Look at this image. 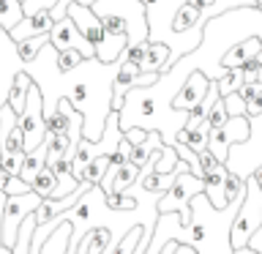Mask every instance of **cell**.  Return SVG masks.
Instances as JSON below:
<instances>
[{
    "instance_id": "1",
    "label": "cell",
    "mask_w": 262,
    "mask_h": 254,
    "mask_svg": "<svg viewBox=\"0 0 262 254\" xmlns=\"http://www.w3.org/2000/svg\"><path fill=\"white\" fill-rule=\"evenodd\" d=\"M25 74L36 82L41 96H44L47 118L66 98L85 118L82 137L90 139V142H98L104 137V126L112 115V96H115V79L120 74V60L101 63L98 57H90V60H82L77 69L63 71L57 66V49L47 44L36 60L25 63Z\"/></svg>"
},
{
    "instance_id": "2",
    "label": "cell",
    "mask_w": 262,
    "mask_h": 254,
    "mask_svg": "<svg viewBox=\"0 0 262 254\" xmlns=\"http://www.w3.org/2000/svg\"><path fill=\"white\" fill-rule=\"evenodd\" d=\"M249 38H262V8L259 6H246V8H232V11L213 16L205 25L202 44L194 49L191 55L180 57V60L167 71L180 88L188 82L194 71H202L210 82H219L227 74L221 66L224 55L232 47L243 44Z\"/></svg>"
},
{
    "instance_id": "3",
    "label": "cell",
    "mask_w": 262,
    "mask_h": 254,
    "mask_svg": "<svg viewBox=\"0 0 262 254\" xmlns=\"http://www.w3.org/2000/svg\"><path fill=\"white\" fill-rule=\"evenodd\" d=\"M93 14L98 19L104 16H120L128 28V44H142L150 41V28H147V6L142 0H96Z\"/></svg>"
},
{
    "instance_id": "4",
    "label": "cell",
    "mask_w": 262,
    "mask_h": 254,
    "mask_svg": "<svg viewBox=\"0 0 262 254\" xmlns=\"http://www.w3.org/2000/svg\"><path fill=\"white\" fill-rule=\"evenodd\" d=\"M246 200L241 205L235 216V224H232V246L241 249V246H249L251 238L259 232L262 227V188L254 178L246 180Z\"/></svg>"
},
{
    "instance_id": "5",
    "label": "cell",
    "mask_w": 262,
    "mask_h": 254,
    "mask_svg": "<svg viewBox=\"0 0 262 254\" xmlns=\"http://www.w3.org/2000/svg\"><path fill=\"white\" fill-rule=\"evenodd\" d=\"M200 194H205V180L196 178L194 172H180L175 178V186L161 197L159 213H180L183 227H188L191 224V202Z\"/></svg>"
},
{
    "instance_id": "6",
    "label": "cell",
    "mask_w": 262,
    "mask_h": 254,
    "mask_svg": "<svg viewBox=\"0 0 262 254\" xmlns=\"http://www.w3.org/2000/svg\"><path fill=\"white\" fill-rule=\"evenodd\" d=\"M262 167V115L251 118V137L243 145H232L227 159V170L232 175L249 180L254 172Z\"/></svg>"
},
{
    "instance_id": "7",
    "label": "cell",
    "mask_w": 262,
    "mask_h": 254,
    "mask_svg": "<svg viewBox=\"0 0 262 254\" xmlns=\"http://www.w3.org/2000/svg\"><path fill=\"white\" fill-rule=\"evenodd\" d=\"M251 137V120L241 115V118H229L221 129H210V142H208V151L216 156L221 164H227L229 159V151L232 145H243L249 142Z\"/></svg>"
},
{
    "instance_id": "8",
    "label": "cell",
    "mask_w": 262,
    "mask_h": 254,
    "mask_svg": "<svg viewBox=\"0 0 262 254\" xmlns=\"http://www.w3.org/2000/svg\"><path fill=\"white\" fill-rule=\"evenodd\" d=\"M19 126L25 131V147L36 151L38 145L47 142V115H44V96H41L38 85L30 88V96H28V107L25 112L19 115Z\"/></svg>"
},
{
    "instance_id": "9",
    "label": "cell",
    "mask_w": 262,
    "mask_h": 254,
    "mask_svg": "<svg viewBox=\"0 0 262 254\" xmlns=\"http://www.w3.org/2000/svg\"><path fill=\"white\" fill-rule=\"evenodd\" d=\"M25 71V60L19 57L16 41L8 30H0V110L8 104V93L14 88V79Z\"/></svg>"
},
{
    "instance_id": "10",
    "label": "cell",
    "mask_w": 262,
    "mask_h": 254,
    "mask_svg": "<svg viewBox=\"0 0 262 254\" xmlns=\"http://www.w3.org/2000/svg\"><path fill=\"white\" fill-rule=\"evenodd\" d=\"M41 202H44V200H41L36 192L22 194V197H8V202H6V219H3V246L14 249L22 221L28 219V216H33V213L38 210Z\"/></svg>"
},
{
    "instance_id": "11",
    "label": "cell",
    "mask_w": 262,
    "mask_h": 254,
    "mask_svg": "<svg viewBox=\"0 0 262 254\" xmlns=\"http://www.w3.org/2000/svg\"><path fill=\"white\" fill-rule=\"evenodd\" d=\"M200 161H202V170H205V197L210 200L213 208L224 210L229 205V200H227V178H229L227 164H221L210 151H202Z\"/></svg>"
},
{
    "instance_id": "12",
    "label": "cell",
    "mask_w": 262,
    "mask_h": 254,
    "mask_svg": "<svg viewBox=\"0 0 262 254\" xmlns=\"http://www.w3.org/2000/svg\"><path fill=\"white\" fill-rule=\"evenodd\" d=\"M49 44H52L57 52H66V49H77V52L85 55V60L96 57V47L79 33V28L74 25V19L66 14V19H57L52 33H49Z\"/></svg>"
},
{
    "instance_id": "13",
    "label": "cell",
    "mask_w": 262,
    "mask_h": 254,
    "mask_svg": "<svg viewBox=\"0 0 262 254\" xmlns=\"http://www.w3.org/2000/svg\"><path fill=\"white\" fill-rule=\"evenodd\" d=\"M74 19V25L79 28V33L85 36L93 47H98L104 41V22L98 19V16L93 14V8H88V6H77V3H71L69 6V11H66Z\"/></svg>"
},
{
    "instance_id": "14",
    "label": "cell",
    "mask_w": 262,
    "mask_h": 254,
    "mask_svg": "<svg viewBox=\"0 0 262 254\" xmlns=\"http://www.w3.org/2000/svg\"><path fill=\"white\" fill-rule=\"evenodd\" d=\"M208 90H210V79L205 77L202 71H194L191 77H188L186 85L180 88V93L175 96L172 107H175V110H183V112H191L194 107L200 104L205 96H208Z\"/></svg>"
},
{
    "instance_id": "15",
    "label": "cell",
    "mask_w": 262,
    "mask_h": 254,
    "mask_svg": "<svg viewBox=\"0 0 262 254\" xmlns=\"http://www.w3.org/2000/svg\"><path fill=\"white\" fill-rule=\"evenodd\" d=\"M191 8H196L200 14V25L205 28L213 16H221L232 8H246V6H257V0H186Z\"/></svg>"
},
{
    "instance_id": "16",
    "label": "cell",
    "mask_w": 262,
    "mask_h": 254,
    "mask_svg": "<svg viewBox=\"0 0 262 254\" xmlns=\"http://www.w3.org/2000/svg\"><path fill=\"white\" fill-rule=\"evenodd\" d=\"M52 28H55L52 14H49V11H41V14H36V16H25V19L11 30V38L19 44V41H25V38L47 36V33H52Z\"/></svg>"
},
{
    "instance_id": "17",
    "label": "cell",
    "mask_w": 262,
    "mask_h": 254,
    "mask_svg": "<svg viewBox=\"0 0 262 254\" xmlns=\"http://www.w3.org/2000/svg\"><path fill=\"white\" fill-rule=\"evenodd\" d=\"M262 49V38H249V41H243V44H237L232 47L229 52L224 55V60H221V66H224L227 71H232V69H241V66L246 60H251L254 55H257Z\"/></svg>"
},
{
    "instance_id": "18",
    "label": "cell",
    "mask_w": 262,
    "mask_h": 254,
    "mask_svg": "<svg viewBox=\"0 0 262 254\" xmlns=\"http://www.w3.org/2000/svg\"><path fill=\"white\" fill-rule=\"evenodd\" d=\"M36 85L28 74H19V77L14 79V88H11V93H8V107L16 112V115H22L25 112V107H28V96H30V88Z\"/></svg>"
},
{
    "instance_id": "19",
    "label": "cell",
    "mask_w": 262,
    "mask_h": 254,
    "mask_svg": "<svg viewBox=\"0 0 262 254\" xmlns=\"http://www.w3.org/2000/svg\"><path fill=\"white\" fill-rule=\"evenodd\" d=\"M22 19H25V6H22V0H0V30H8V33H11Z\"/></svg>"
},
{
    "instance_id": "20",
    "label": "cell",
    "mask_w": 262,
    "mask_h": 254,
    "mask_svg": "<svg viewBox=\"0 0 262 254\" xmlns=\"http://www.w3.org/2000/svg\"><path fill=\"white\" fill-rule=\"evenodd\" d=\"M178 142L188 145L194 153L208 151V142H210V123H202V126H200V129H194V131L183 129V131L178 134Z\"/></svg>"
},
{
    "instance_id": "21",
    "label": "cell",
    "mask_w": 262,
    "mask_h": 254,
    "mask_svg": "<svg viewBox=\"0 0 262 254\" xmlns=\"http://www.w3.org/2000/svg\"><path fill=\"white\" fill-rule=\"evenodd\" d=\"M44 167H47V142H44V145H38L36 151H30V153H28V159H25V164H22L19 178H22V180H28V183H33V178H36Z\"/></svg>"
},
{
    "instance_id": "22",
    "label": "cell",
    "mask_w": 262,
    "mask_h": 254,
    "mask_svg": "<svg viewBox=\"0 0 262 254\" xmlns=\"http://www.w3.org/2000/svg\"><path fill=\"white\" fill-rule=\"evenodd\" d=\"M30 186H33V192H36L41 200H49V197L55 194V188H57V175H55V170H52V167H44L36 178H33Z\"/></svg>"
},
{
    "instance_id": "23",
    "label": "cell",
    "mask_w": 262,
    "mask_h": 254,
    "mask_svg": "<svg viewBox=\"0 0 262 254\" xmlns=\"http://www.w3.org/2000/svg\"><path fill=\"white\" fill-rule=\"evenodd\" d=\"M243 85H246L243 69H232V71H227L224 77L219 79V93H221V98H227V96H232V93H241Z\"/></svg>"
},
{
    "instance_id": "24",
    "label": "cell",
    "mask_w": 262,
    "mask_h": 254,
    "mask_svg": "<svg viewBox=\"0 0 262 254\" xmlns=\"http://www.w3.org/2000/svg\"><path fill=\"white\" fill-rule=\"evenodd\" d=\"M106 172H110V156H101V159L90 161L88 167H85V172H82V180H88L90 186H101L104 178H106Z\"/></svg>"
},
{
    "instance_id": "25",
    "label": "cell",
    "mask_w": 262,
    "mask_h": 254,
    "mask_svg": "<svg viewBox=\"0 0 262 254\" xmlns=\"http://www.w3.org/2000/svg\"><path fill=\"white\" fill-rule=\"evenodd\" d=\"M47 44H49V33H47V36H36V38H25V41L16 44V49H19V57L25 63H33Z\"/></svg>"
},
{
    "instance_id": "26",
    "label": "cell",
    "mask_w": 262,
    "mask_h": 254,
    "mask_svg": "<svg viewBox=\"0 0 262 254\" xmlns=\"http://www.w3.org/2000/svg\"><path fill=\"white\" fill-rule=\"evenodd\" d=\"M106 205H110L112 210H137L139 208V200L131 192H112L106 194Z\"/></svg>"
},
{
    "instance_id": "27",
    "label": "cell",
    "mask_w": 262,
    "mask_h": 254,
    "mask_svg": "<svg viewBox=\"0 0 262 254\" xmlns=\"http://www.w3.org/2000/svg\"><path fill=\"white\" fill-rule=\"evenodd\" d=\"M229 120V112H227V104H224V98H219L216 104H213V110L208 115V123H210V129H221L224 123Z\"/></svg>"
},
{
    "instance_id": "28",
    "label": "cell",
    "mask_w": 262,
    "mask_h": 254,
    "mask_svg": "<svg viewBox=\"0 0 262 254\" xmlns=\"http://www.w3.org/2000/svg\"><path fill=\"white\" fill-rule=\"evenodd\" d=\"M85 60V55L77 52V49H66V52H57V66H60L63 71H71L77 69V66Z\"/></svg>"
},
{
    "instance_id": "29",
    "label": "cell",
    "mask_w": 262,
    "mask_h": 254,
    "mask_svg": "<svg viewBox=\"0 0 262 254\" xmlns=\"http://www.w3.org/2000/svg\"><path fill=\"white\" fill-rule=\"evenodd\" d=\"M60 3V0H25V16H36L41 11H55V6Z\"/></svg>"
},
{
    "instance_id": "30",
    "label": "cell",
    "mask_w": 262,
    "mask_h": 254,
    "mask_svg": "<svg viewBox=\"0 0 262 254\" xmlns=\"http://www.w3.org/2000/svg\"><path fill=\"white\" fill-rule=\"evenodd\" d=\"M224 104H227L229 118H241V115H246V110H249V104H246V98H243L241 93L227 96V98H224Z\"/></svg>"
},
{
    "instance_id": "31",
    "label": "cell",
    "mask_w": 262,
    "mask_h": 254,
    "mask_svg": "<svg viewBox=\"0 0 262 254\" xmlns=\"http://www.w3.org/2000/svg\"><path fill=\"white\" fill-rule=\"evenodd\" d=\"M3 192H6L8 197H22V194H30L33 186L28 183V180H22L19 175H16V178H8V183H6Z\"/></svg>"
},
{
    "instance_id": "32",
    "label": "cell",
    "mask_w": 262,
    "mask_h": 254,
    "mask_svg": "<svg viewBox=\"0 0 262 254\" xmlns=\"http://www.w3.org/2000/svg\"><path fill=\"white\" fill-rule=\"evenodd\" d=\"M147 49H150V41H142V44H128L126 55H128V60H131V63L142 66V60L147 57Z\"/></svg>"
},
{
    "instance_id": "33",
    "label": "cell",
    "mask_w": 262,
    "mask_h": 254,
    "mask_svg": "<svg viewBox=\"0 0 262 254\" xmlns=\"http://www.w3.org/2000/svg\"><path fill=\"white\" fill-rule=\"evenodd\" d=\"M123 134H126V142L128 145H142L145 142V139H147V131L145 129H128V131H123Z\"/></svg>"
},
{
    "instance_id": "34",
    "label": "cell",
    "mask_w": 262,
    "mask_h": 254,
    "mask_svg": "<svg viewBox=\"0 0 262 254\" xmlns=\"http://www.w3.org/2000/svg\"><path fill=\"white\" fill-rule=\"evenodd\" d=\"M249 104V110H246V118H259L262 115V96H257V98H251V101H246Z\"/></svg>"
},
{
    "instance_id": "35",
    "label": "cell",
    "mask_w": 262,
    "mask_h": 254,
    "mask_svg": "<svg viewBox=\"0 0 262 254\" xmlns=\"http://www.w3.org/2000/svg\"><path fill=\"white\" fill-rule=\"evenodd\" d=\"M172 254H196L194 246H188V243H175V251Z\"/></svg>"
},
{
    "instance_id": "36",
    "label": "cell",
    "mask_w": 262,
    "mask_h": 254,
    "mask_svg": "<svg viewBox=\"0 0 262 254\" xmlns=\"http://www.w3.org/2000/svg\"><path fill=\"white\" fill-rule=\"evenodd\" d=\"M249 246H254V249H257V251L262 254V227H259V232L251 238V243H249Z\"/></svg>"
},
{
    "instance_id": "37",
    "label": "cell",
    "mask_w": 262,
    "mask_h": 254,
    "mask_svg": "<svg viewBox=\"0 0 262 254\" xmlns=\"http://www.w3.org/2000/svg\"><path fill=\"white\" fill-rule=\"evenodd\" d=\"M235 254H259L254 246H241V249H235Z\"/></svg>"
},
{
    "instance_id": "38",
    "label": "cell",
    "mask_w": 262,
    "mask_h": 254,
    "mask_svg": "<svg viewBox=\"0 0 262 254\" xmlns=\"http://www.w3.org/2000/svg\"><path fill=\"white\" fill-rule=\"evenodd\" d=\"M6 183H8V175H6V172H0V192L6 188Z\"/></svg>"
},
{
    "instance_id": "39",
    "label": "cell",
    "mask_w": 262,
    "mask_h": 254,
    "mask_svg": "<svg viewBox=\"0 0 262 254\" xmlns=\"http://www.w3.org/2000/svg\"><path fill=\"white\" fill-rule=\"evenodd\" d=\"M251 178H254V180H257V183H259V188H262V167H259L257 172H254V175H251Z\"/></svg>"
},
{
    "instance_id": "40",
    "label": "cell",
    "mask_w": 262,
    "mask_h": 254,
    "mask_svg": "<svg viewBox=\"0 0 262 254\" xmlns=\"http://www.w3.org/2000/svg\"><path fill=\"white\" fill-rule=\"evenodd\" d=\"M0 172H3V142H0Z\"/></svg>"
},
{
    "instance_id": "41",
    "label": "cell",
    "mask_w": 262,
    "mask_h": 254,
    "mask_svg": "<svg viewBox=\"0 0 262 254\" xmlns=\"http://www.w3.org/2000/svg\"><path fill=\"white\" fill-rule=\"evenodd\" d=\"M0 254H11V249H8V246H0Z\"/></svg>"
},
{
    "instance_id": "42",
    "label": "cell",
    "mask_w": 262,
    "mask_h": 254,
    "mask_svg": "<svg viewBox=\"0 0 262 254\" xmlns=\"http://www.w3.org/2000/svg\"><path fill=\"white\" fill-rule=\"evenodd\" d=\"M22 3H25V0H22Z\"/></svg>"
},
{
    "instance_id": "43",
    "label": "cell",
    "mask_w": 262,
    "mask_h": 254,
    "mask_svg": "<svg viewBox=\"0 0 262 254\" xmlns=\"http://www.w3.org/2000/svg\"><path fill=\"white\" fill-rule=\"evenodd\" d=\"M259 8H262V6H259Z\"/></svg>"
}]
</instances>
